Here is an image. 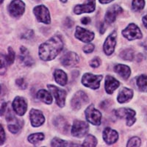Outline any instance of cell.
Instances as JSON below:
<instances>
[{
	"instance_id": "6da1fadb",
	"label": "cell",
	"mask_w": 147,
	"mask_h": 147,
	"mask_svg": "<svg viewBox=\"0 0 147 147\" xmlns=\"http://www.w3.org/2000/svg\"><path fill=\"white\" fill-rule=\"evenodd\" d=\"M63 48V42L57 35L52 37L39 47V56L44 61H49L57 57Z\"/></svg>"
},
{
	"instance_id": "7a4b0ae2",
	"label": "cell",
	"mask_w": 147,
	"mask_h": 147,
	"mask_svg": "<svg viewBox=\"0 0 147 147\" xmlns=\"http://www.w3.org/2000/svg\"><path fill=\"white\" fill-rule=\"evenodd\" d=\"M102 79V75H94L90 73L85 74L82 76V83L85 87L91 89H98L100 86V82Z\"/></svg>"
},
{
	"instance_id": "3957f363",
	"label": "cell",
	"mask_w": 147,
	"mask_h": 147,
	"mask_svg": "<svg viewBox=\"0 0 147 147\" xmlns=\"http://www.w3.org/2000/svg\"><path fill=\"white\" fill-rule=\"evenodd\" d=\"M85 117L90 124L96 126H99L101 124V119H102V113L100 111L94 107V105H90L86 110H85Z\"/></svg>"
},
{
	"instance_id": "277c9868",
	"label": "cell",
	"mask_w": 147,
	"mask_h": 147,
	"mask_svg": "<svg viewBox=\"0 0 147 147\" xmlns=\"http://www.w3.org/2000/svg\"><path fill=\"white\" fill-rule=\"evenodd\" d=\"M88 129L89 125L88 123L83 121L76 120L74 121L73 126H72L71 134L74 137L80 138L87 134Z\"/></svg>"
},
{
	"instance_id": "5b68a950",
	"label": "cell",
	"mask_w": 147,
	"mask_h": 147,
	"mask_svg": "<svg viewBox=\"0 0 147 147\" xmlns=\"http://www.w3.org/2000/svg\"><path fill=\"white\" fill-rule=\"evenodd\" d=\"M47 88L55 98L56 103H57V105L60 107H63L65 105V98H66L67 95L66 91L65 90L59 88L58 87L55 86V85H48Z\"/></svg>"
},
{
	"instance_id": "8992f818",
	"label": "cell",
	"mask_w": 147,
	"mask_h": 147,
	"mask_svg": "<svg viewBox=\"0 0 147 147\" xmlns=\"http://www.w3.org/2000/svg\"><path fill=\"white\" fill-rule=\"evenodd\" d=\"M122 35L124 38L129 40H133L136 39H140L143 37L142 32L140 28L135 24H130L125 30L122 31Z\"/></svg>"
},
{
	"instance_id": "52a82bcc",
	"label": "cell",
	"mask_w": 147,
	"mask_h": 147,
	"mask_svg": "<svg viewBox=\"0 0 147 147\" xmlns=\"http://www.w3.org/2000/svg\"><path fill=\"white\" fill-rule=\"evenodd\" d=\"M115 114L121 119H125L127 125L131 127L136 122V111L129 108H120L115 111Z\"/></svg>"
},
{
	"instance_id": "ba28073f",
	"label": "cell",
	"mask_w": 147,
	"mask_h": 147,
	"mask_svg": "<svg viewBox=\"0 0 147 147\" xmlns=\"http://www.w3.org/2000/svg\"><path fill=\"white\" fill-rule=\"evenodd\" d=\"M33 13L38 22L49 24L51 22L49 11L44 5H38L34 8Z\"/></svg>"
},
{
	"instance_id": "9c48e42d",
	"label": "cell",
	"mask_w": 147,
	"mask_h": 147,
	"mask_svg": "<svg viewBox=\"0 0 147 147\" xmlns=\"http://www.w3.org/2000/svg\"><path fill=\"white\" fill-rule=\"evenodd\" d=\"M88 97L85 92L81 91V90L78 91L74 94L71 101L72 108L74 109V110H80L82 106L86 105L88 102Z\"/></svg>"
},
{
	"instance_id": "30bf717a",
	"label": "cell",
	"mask_w": 147,
	"mask_h": 147,
	"mask_svg": "<svg viewBox=\"0 0 147 147\" xmlns=\"http://www.w3.org/2000/svg\"><path fill=\"white\" fill-rule=\"evenodd\" d=\"M25 9V4L22 0H13L12 1L8 7L9 13L12 16L18 18L23 15Z\"/></svg>"
},
{
	"instance_id": "8fae6325",
	"label": "cell",
	"mask_w": 147,
	"mask_h": 147,
	"mask_svg": "<svg viewBox=\"0 0 147 147\" xmlns=\"http://www.w3.org/2000/svg\"><path fill=\"white\" fill-rule=\"evenodd\" d=\"M116 37H117V33L115 31H114L107 37L105 41L103 46L104 52L108 56L112 55L115 50V47L116 45Z\"/></svg>"
},
{
	"instance_id": "7c38bea8",
	"label": "cell",
	"mask_w": 147,
	"mask_h": 147,
	"mask_svg": "<svg viewBox=\"0 0 147 147\" xmlns=\"http://www.w3.org/2000/svg\"><path fill=\"white\" fill-rule=\"evenodd\" d=\"M12 107L17 115H24L25 114L27 109V104L25 99L20 96L16 97L12 103Z\"/></svg>"
},
{
	"instance_id": "4fadbf2b",
	"label": "cell",
	"mask_w": 147,
	"mask_h": 147,
	"mask_svg": "<svg viewBox=\"0 0 147 147\" xmlns=\"http://www.w3.org/2000/svg\"><path fill=\"white\" fill-rule=\"evenodd\" d=\"M75 37L81 41L85 42V43H89V42L94 40V33L89 31V30H85L81 27L77 26V28H76Z\"/></svg>"
},
{
	"instance_id": "5bb4252c",
	"label": "cell",
	"mask_w": 147,
	"mask_h": 147,
	"mask_svg": "<svg viewBox=\"0 0 147 147\" xmlns=\"http://www.w3.org/2000/svg\"><path fill=\"white\" fill-rule=\"evenodd\" d=\"M30 118L31 121V124L34 127H38L41 126L45 121L43 113L40 110L36 109H32L30 110Z\"/></svg>"
},
{
	"instance_id": "9a60e30c",
	"label": "cell",
	"mask_w": 147,
	"mask_h": 147,
	"mask_svg": "<svg viewBox=\"0 0 147 147\" xmlns=\"http://www.w3.org/2000/svg\"><path fill=\"white\" fill-rule=\"evenodd\" d=\"M123 12V9L118 5H113L107 10L105 17V22L107 24H112L115 21L118 16Z\"/></svg>"
},
{
	"instance_id": "2e32d148",
	"label": "cell",
	"mask_w": 147,
	"mask_h": 147,
	"mask_svg": "<svg viewBox=\"0 0 147 147\" xmlns=\"http://www.w3.org/2000/svg\"><path fill=\"white\" fill-rule=\"evenodd\" d=\"M95 7V0H87L82 5H77L74 9V12L77 15H80V14L84 13H91V12L94 11Z\"/></svg>"
},
{
	"instance_id": "e0dca14e",
	"label": "cell",
	"mask_w": 147,
	"mask_h": 147,
	"mask_svg": "<svg viewBox=\"0 0 147 147\" xmlns=\"http://www.w3.org/2000/svg\"><path fill=\"white\" fill-rule=\"evenodd\" d=\"M103 139L108 145L115 144L119 139V133L110 127H107L103 131Z\"/></svg>"
},
{
	"instance_id": "ac0fdd59",
	"label": "cell",
	"mask_w": 147,
	"mask_h": 147,
	"mask_svg": "<svg viewBox=\"0 0 147 147\" xmlns=\"http://www.w3.org/2000/svg\"><path fill=\"white\" fill-rule=\"evenodd\" d=\"M78 55L74 52H69L63 55L61 58V63L64 66L69 67L72 66V65H75L79 63Z\"/></svg>"
},
{
	"instance_id": "d6986e66",
	"label": "cell",
	"mask_w": 147,
	"mask_h": 147,
	"mask_svg": "<svg viewBox=\"0 0 147 147\" xmlns=\"http://www.w3.org/2000/svg\"><path fill=\"white\" fill-rule=\"evenodd\" d=\"M120 85L119 81L115 80L114 77L111 76H107L105 80V90L108 94L113 93L115 90L118 88Z\"/></svg>"
},
{
	"instance_id": "ffe728a7",
	"label": "cell",
	"mask_w": 147,
	"mask_h": 147,
	"mask_svg": "<svg viewBox=\"0 0 147 147\" xmlns=\"http://www.w3.org/2000/svg\"><path fill=\"white\" fill-rule=\"evenodd\" d=\"M132 96H133V90L127 88H124L121 90L118 95V102L121 104L125 103L132 99Z\"/></svg>"
},
{
	"instance_id": "44dd1931",
	"label": "cell",
	"mask_w": 147,
	"mask_h": 147,
	"mask_svg": "<svg viewBox=\"0 0 147 147\" xmlns=\"http://www.w3.org/2000/svg\"><path fill=\"white\" fill-rule=\"evenodd\" d=\"M114 70L120 77L124 80H127L131 74V70L129 67L123 64H118L114 67Z\"/></svg>"
},
{
	"instance_id": "7402d4cb",
	"label": "cell",
	"mask_w": 147,
	"mask_h": 147,
	"mask_svg": "<svg viewBox=\"0 0 147 147\" xmlns=\"http://www.w3.org/2000/svg\"><path fill=\"white\" fill-rule=\"evenodd\" d=\"M54 77L57 84L62 86H65L68 82V77L67 74L63 71L60 70V69H57L55 70L54 73Z\"/></svg>"
},
{
	"instance_id": "603a6c76",
	"label": "cell",
	"mask_w": 147,
	"mask_h": 147,
	"mask_svg": "<svg viewBox=\"0 0 147 147\" xmlns=\"http://www.w3.org/2000/svg\"><path fill=\"white\" fill-rule=\"evenodd\" d=\"M8 129L12 133L16 134L20 131L22 127V121L21 120L16 119L15 117L8 121Z\"/></svg>"
},
{
	"instance_id": "cb8c5ba5",
	"label": "cell",
	"mask_w": 147,
	"mask_h": 147,
	"mask_svg": "<svg viewBox=\"0 0 147 147\" xmlns=\"http://www.w3.org/2000/svg\"><path fill=\"white\" fill-rule=\"evenodd\" d=\"M21 50V56L20 58L22 60V62L24 63V65H27V66H32L34 63V60L32 58L30 57V54H29L28 51L25 47H22L20 49Z\"/></svg>"
},
{
	"instance_id": "d4e9b609",
	"label": "cell",
	"mask_w": 147,
	"mask_h": 147,
	"mask_svg": "<svg viewBox=\"0 0 147 147\" xmlns=\"http://www.w3.org/2000/svg\"><path fill=\"white\" fill-rule=\"evenodd\" d=\"M37 98L41 102L50 105L52 102V96L49 91L46 90H40L36 94Z\"/></svg>"
},
{
	"instance_id": "484cf974",
	"label": "cell",
	"mask_w": 147,
	"mask_h": 147,
	"mask_svg": "<svg viewBox=\"0 0 147 147\" xmlns=\"http://www.w3.org/2000/svg\"><path fill=\"white\" fill-rule=\"evenodd\" d=\"M138 87L140 91L146 92L147 91V76L145 74H142L137 79Z\"/></svg>"
},
{
	"instance_id": "4316f807",
	"label": "cell",
	"mask_w": 147,
	"mask_h": 147,
	"mask_svg": "<svg viewBox=\"0 0 147 147\" xmlns=\"http://www.w3.org/2000/svg\"><path fill=\"white\" fill-rule=\"evenodd\" d=\"M44 139V135L43 133H35L30 135L28 137L29 142L32 144H36L39 141H41Z\"/></svg>"
},
{
	"instance_id": "83f0119b",
	"label": "cell",
	"mask_w": 147,
	"mask_h": 147,
	"mask_svg": "<svg viewBox=\"0 0 147 147\" xmlns=\"http://www.w3.org/2000/svg\"><path fill=\"white\" fill-rule=\"evenodd\" d=\"M120 57L123 60H127V61H132L134 58V52L132 49H125L122 51L120 54Z\"/></svg>"
},
{
	"instance_id": "f1b7e54d",
	"label": "cell",
	"mask_w": 147,
	"mask_h": 147,
	"mask_svg": "<svg viewBox=\"0 0 147 147\" xmlns=\"http://www.w3.org/2000/svg\"><path fill=\"white\" fill-rule=\"evenodd\" d=\"M97 144V140L94 136L89 135L86 137V138L84 140L83 144H82V146H96Z\"/></svg>"
},
{
	"instance_id": "f546056e",
	"label": "cell",
	"mask_w": 147,
	"mask_h": 147,
	"mask_svg": "<svg viewBox=\"0 0 147 147\" xmlns=\"http://www.w3.org/2000/svg\"><path fill=\"white\" fill-rule=\"evenodd\" d=\"M145 1L144 0H133L132 3V7L135 11H140L144 8Z\"/></svg>"
},
{
	"instance_id": "4dcf8cb0",
	"label": "cell",
	"mask_w": 147,
	"mask_h": 147,
	"mask_svg": "<svg viewBox=\"0 0 147 147\" xmlns=\"http://www.w3.org/2000/svg\"><path fill=\"white\" fill-rule=\"evenodd\" d=\"M51 146H68V143L65 140H62L60 138H55L52 139V142H51Z\"/></svg>"
},
{
	"instance_id": "1f68e13d",
	"label": "cell",
	"mask_w": 147,
	"mask_h": 147,
	"mask_svg": "<svg viewBox=\"0 0 147 147\" xmlns=\"http://www.w3.org/2000/svg\"><path fill=\"white\" fill-rule=\"evenodd\" d=\"M5 60L8 65H11L12 63H13L14 60H15V52L11 47L8 48V55L5 56Z\"/></svg>"
},
{
	"instance_id": "d6a6232c",
	"label": "cell",
	"mask_w": 147,
	"mask_h": 147,
	"mask_svg": "<svg viewBox=\"0 0 147 147\" xmlns=\"http://www.w3.org/2000/svg\"><path fill=\"white\" fill-rule=\"evenodd\" d=\"M141 144V140L139 138L133 137L129 140L127 143V146H140Z\"/></svg>"
},
{
	"instance_id": "836d02e7",
	"label": "cell",
	"mask_w": 147,
	"mask_h": 147,
	"mask_svg": "<svg viewBox=\"0 0 147 147\" xmlns=\"http://www.w3.org/2000/svg\"><path fill=\"white\" fill-rule=\"evenodd\" d=\"M7 64V61L5 60V57L3 55H1V74H4L6 71V65Z\"/></svg>"
},
{
	"instance_id": "e575fe53",
	"label": "cell",
	"mask_w": 147,
	"mask_h": 147,
	"mask_svg": "<svg viewBox=\"0 0 147 147\" xmlns=\"http://www.w3.org/2000/svg\"><path fill=\"white\" fill-rule=\"evenodd\" d=\"M95 49V46L93 44H88L83 47V52L85 53H91Z\"/></svg>"
},
{
	"instance_id": "d590c367",
	"label": "cell",
	"mask_w": 147,
	"mask_h": 147,
	"mask_svg": "<svg viewBox=\"0 0 147 147\" xmlns=\"http://www.w3.org/2000/svg\"><path fill=\"white\" fill-rule=\"evenodd\" d=\"M16 84L22 89H25L27 88V82L23 78L18 79L16 80Z\"/></svg>"
},
{
	"instance_id": "8d00e7d4",
	"label": "cell",
	"mask_w": 147,
	"mask_h": 147,
	"mask_svg": "<svg viewBox=\"0 0 147 147\" xmlns=\"http://www.w3.org/2000/svg\"><path fill=\"white\" fill-rule=\"evenodd\" d=\"M99 65H100V60L97 57L93 59L90 62V65L93 68H98Z\"/></svg>"
},
{
	"instance_id": "74e56055",
	"label": "cell",
	"mask_w": 147,
	"mask_h": 147,
	"mask_svg": "<svg viewBox=\"0 0 147 147\" xmlns=\"http://www.w3.org/2000/svg\"><path fill=\"white\" fill-rule=\"evenodd\" d=\"M0 136H1V137H0L1 138H0V144L2 145V144H4V142H5V138H6V137H5V131H4V129L2 126H1V132H0Z\"/></svg>"
},
{
	"instance_id": "f35d334b",
	"label": "cell",
	"mask_w": 147,
	"mask_h": 147,
	"mask_svg": "<svg viewBox=\"0 0 147 147\" xmlns=\"http://www.w3.org/2000/svg\"><path fill=\"white\" fill-rule=\"evenodd\" d=\"M33 35L34 33L32 30H28V31H27V32L24 33L23 38L25 39H30L33 36Z\"/></svg>"
},
{
	"instance_id": "ab89813d",
	"label": "cell",
	"mask_w": 147,
	"mask_h": 147,
	"mask_svg": "<svg viewBox=\"0 0 147 147\" xmlns=\"http://www.w3.org/2000/svg\"><path fill=\"white\" fill-rule=\"evenodd\" d=\"M65 24L67 27L70 28V27H72V26L74 25V22H73V21L71 20L70 18H66V20H65Z\"/></svg>"
},
{
	"instance_id": "60d3db41",
	"label": "cell",
	"mask_w": 147,
	"mask_h": 147,
	"mask_svg": "<svg viewBox=\"0 0 147 147\" xmlns=\"http://www.w3.org/2000/svg\"><path fill=\"white\" fill-rule=\"evenodd\" d=\"M81 22H82V24H85V25H86V24H88L90 22V18H88V17H84L83 18H82Z\"/></svg>"
},
{
	"instance_id": "b9f144b4",
	"label": "cell",
	"mask_w": 147,
	"mask_h": 147,
	"mask_svg": "<svg viewBox=\"0 0 147 147\" xmlns=\"http://www.w3.org/2000/svg\"><path fill=\"white\" fill-rule=\"evenodd\" d=\"M106 30V25L105 23H102L100 26V32L102 34H103L105 32V31Z\"/></svg>"
},
{
	"instance_id": "7bdbcfd3",
	"label": "cell",
	"mask_w": 147,
	"mask_h": 147,
	"mask_svg": "<svg viewBox=\"0 0 147 147\" xmlns=\"http://www.w3.org/2000/svg\"><path fill=\"white\" fill-rule=\"evenodd\" d=\"M143 23H144L146 28L147 29V15H146L145 16L143 17Z\"/></svg>"
},
{
	"instance_id": "ee69618b",
	"label": "cell",
	"mask_w": 147,
	"mask_h": 147,
	"mask_svg": "<svg viewBox=\"0 0 147 147\" xmlns=\"http://www.w3.org/2000/svg\"><path fill=\"white\" fill-rule=\"evenodd\" d=\"M113 0H99L100 3L102 4H108L110 3L111 2H113Z\"/></svg>"
},
{
	"instance_id": "f6af8a7d",
	"label": "cell",
	"mask_w": 147,
	"mask_h": 147,
	"mask_svg": "<svg viewBox=\"0 0 147 147\" xmlns=\"http://www.w3.org/2000/svg\"><path fill=\"white\" fill-rule=\"evenodd\" d=\"M60 1L62 2H63V3H65V2H67V0H60Z\"/></svg>"
},
{
	"instance_id": "bcb514c9",
	"label": "cell",
	"mask_w": 147,
	"mask_h": 147,
	"mask_svg": "<svg viewBox=\"0 0 147 147\" xmlns=\"http://www.w3.org/2000/svg\"><path fill=\"white\" fill-rule=\"evenodd\" d=\"M3 1H4V0H2V2H3Z\"/></svg>"
}]
</instances>
